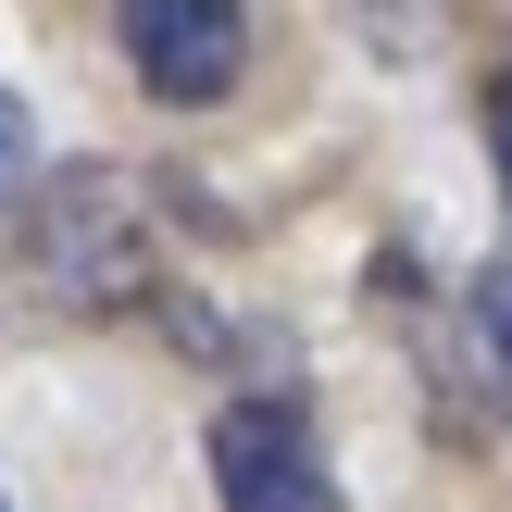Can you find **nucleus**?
<instances>
[{"mask_svg":"<svg viewBox=\"0 0 512 512\" xmlns=\"http://www.w3.org/2000/svg\"><path fill=\"white\" fill-rule=\"evenodd\" d=\"M150 200L125 163H50L13 188V250H0V313L13 325H113L150 300Z\"/></svg>","mask_w":512,"mask_h":512,"instance_id":"obj_1","label":"nucleus"},{"mask_svg":"<svg viewBox=\"0 0 512 512\" xmlns=\"http://www.w3.org/2000/svg\"><path fill=\"white\" fill-rule=\"evenodd\" d=\"M200 463H213V500H225V512H338L325 438H313V413H300L288 388L225 400L213 438H200Z\"/></svg>","mask_w":512,"mask_h":512,"instance_id":"obj_2","label":"nucleus"},{"mask_svg":"<svg viewBox=\"0 0 512 512\" xmlns=\"http://www.w3.org/2000/svg\"><path fill=\"white\" fill-rule=\"evenodd\" d=\"M125 63L163 113H213L250 75V13L238 0H125Z\"/></svg>","mask_w":512,"mask_h":512,"instance_id":"obj_3","label":"nucleus"},{"mask_svg":"<svg viewBox=\"0 0 512 512\" xmlns=\"http://www.w3.org/2000/svg\"><path fill=\"white\" fill-rule=\"evenodd\" d=\"M463 325H475V375H488V400H500V425H512V263H488V275H475Z\"/></svg>","mask_w":512,"mask_h":512,"instance_id":"obj_4","label":"nucleus"},{"mask_svg":"<svg viewBox=\"0 0 512 512\" xmlns=\"http://www.w3.org/2000/svg\"><path fill=\"white\" fill-rule=\"evenodd\" d=\"M25 163H38V125H25V100H13V88H0V200H13V188H25Z\"/></svg>","mask_w":512,"mask_h":512,"instance_id":"obj_5","label":"nucleus"},{"mask_svg":"<svg viewBox=\"0 0 512 512\" xmlns=\"http://www.w3.org/2000/svg\"><path fill=\"white\" fill-rule=\"evenodd\" d=\"M488 163H500V200H512V63L488 75Z\"/></svg>","mask_w":512,"mask_h":512,"instance_id":"obj_6","label":"nucleus"},{"mask_svg":"<svg viewBox=\"0 0 512 512\" xmlns=\"http://www.w3.org/2000/svg\"><path fill=\"white\" fill-rule=\"evenodd\" d=\"M0 512H13V500H0Z\"/></svg>","mask_w":512,"mask_h":512,"instance_id":"obj_7","label":"nucleus"}]
</instances>
